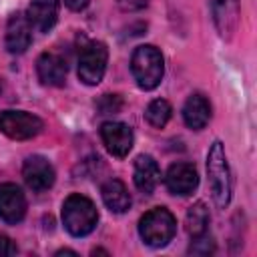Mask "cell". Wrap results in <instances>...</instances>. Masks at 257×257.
I'll return each mask as SVG.
<instances>
[{"label": "cell", "mask_w": 257, "mask_h": 257, "mask_svg": "<svg viewBox=\"0 0 257 257\" xmlns=\"http://www.w3.org/2000/svg\"><path fill=\"white\" fill-rule=\"evenodd\" d=\"M209 209L205 203H195L189 207L187 211V217H185V225H187V231L191 237H199V235H205L207 233V227H209Z\"/></svg>", "instance_id": "obj_18"}, {"label": "cell", "mask_w": 257, "mask_h": 257, "mask_svg": "<svg viewBox=\"0 0 257 257\" xmlns=\"http://www.w3.org/2000/svg\"><path fill=\"white\" fill-rule=\"evenodd\" d=\"M36 74L42 84L62 86L66 80V62L56 52H42L36 60Z\"/></svg>", "instance_id": "obj_12"}, {"label": "cell", "mask_w": 257, "mask_h": 257, "mask_svg": "<svg viewBox=\"0 0 257 257\" xmlns=\"http://www.w3.org/2000/svg\"><path fill=\"white\" fill-rule=\"evenodd\" d=\"M215 26L223 38H231L239 20V0H209Z\"/></svg>", "instance_id": "obj_14"}, {"label": "cell", "mask_w": 257, "mask_h": 257, "mask_svg": "<svg viewBox=\"0 0 257 257\" xmlns=\"http://www.w3.org/2000/svg\"><path fill=\"white\" fill-rule=\"evenodd\" d=\"M44 122L26 110H2L0 112V131L14 139V141H26L36 137L42 131Z\"/></svg>", "instance_id": "obj_6"}, {"label": "cell", "mask_w": 257, "mask_h": 257, "mask_svg": "<svg viewBox=\"0 0 257 257\" xmlns=\"http://www.w3.org/2000/svg\"><path fill=\"white\" fill-rule=\"evenodd\" d=\"M211 118V104L203 94H191L183 106V120L189 128L201 131Z\"/></svg>", "instance_id": "obj_16"}, {"label": "cell", "mask_w": 257, "mask_h": 257, "mask_svg": "<svg viewBox=\"0 0 257 257\" xmlns=\"http://www.w3.org/2000/svg\"><path fill=\"white\" fill-rule=\"evenodd\" d=\"M106 60H108V50L104 42H88L78 56V78L88 84L94 86L102 80L104 70H106Z\"/></svg>", "instance_id": "obj_5"}, {"label": "cell", "mask_w": 257, "mask_h": 257, "mask_svg": "<svg viewBox=\"0 0 257 257\" xmlns=\"http://www.w3.org/2000/svg\"><path fill=\"white\" fill-rule=\"evenodd\" d=\"M213 251H215V243H213L211 237H207V233L199 235V237H193L189 253H193V255H211Z\"/></svg>", "instance_id": "obj_20"}, {"label": "cell", "mask_w": 257, "mask_h": 257, "mask_svg": "<svg viewBox=\"0 0 257 257\" xmlns=\"http://www.w3.org/2000/svg\"><path fill=\"white\" fill-rule=\"evenodd\" d=\"M22 177H24V183L28 185V189H32L34 193H42L54 185L56 175H54V167L44 157L32 155L24 161Z\"/></svg>", "instance_id": "obj_8"}, {"label": "cell", "mask_w": 257, "mask_h": 257, "mask_svg": "<svg viewBox=\"0 0 257 257\" xmlns=\"http://www.w3.org/2000/svg\"><path fill=\"white\" fill-rule=\"evenodd\" d=\"M26 215V197L14 183L0 185V219L4 223L16 225Z\"/></svg>", "instance_id": "obj_9"}, {"label": "cell", "mask_w": 257, "mask_h": 257, "mask_svg": "<svg viewBox=\"0 0 257 257\" xmlns=\"http://www.w3.org/2000/svg\"><path fill=\"white\" fill-rule=\"evenodd\" d=\"M104 205L112 213H124L131 207V193L120 179H108L100 189Z\"/></svg>", "instance_id": "obj_17"}, {"label": "cell", "mask_w": 257, "mask_h": 257, "mask_svg": "<svg viewBox=\"0 0 257 257\" xmlns=\"http://www.w3.org/2000/svg\"><path fill=\"white\" fill-rule=\"evenodd\" d=\"M131 70L137 80V84L143 90H153L161 84L165 64H163V54L157 46L153 44H141L135 48L133 58H131Z\"/></svg>", "instance_id": "obj_2"}, {"label": "cell", "mask_w": 257, "mask_h": 257, "mask_svg": "<svg viewBox=\"0 0 257 257\" xmlns=\"http://www.w3.org/2000/svg\"><path fill=\"white\" fill-rule=\"evenodd\" d=\"M88 2H90V0H64V4H66L70 10H74V12L84 10V8L88 6Z\"/></svg>", "instance_id": "obj_24"}, {"label": "cell", "mask_w": 257, "mask_h": 257, "mask_svg": "<svg viewBox=\"0 0 257 257\" xmlns=\"http://www.w3.org/2000/svg\"><path fill=\"white\" fill-rule=\"evenodd\" d=\"M118 6L122 10H141L147 6V0H118Z\"/></svg>", "instance_id": "obj_23"}, {"label": "cell", "mask_w": 257, "mask_h": 257, "mask_svg": "<svg viewBox=\"0 0 257 257\" xmlns=\"http://www.w3.org/2000/svg\"><path fill=\"white\" fill-rule=\"evenodd\" d=\"M165 185L173 195H191L199 185L197 169L191 163H175L165 175Z\"/></svg>", "instance_id": "obj_11"}, {"label": "cell", "mask_w": 257, "mask_h": 257, "mask_svg": "<svg viewBox=\"0 0 257 257\" xmlns=\"http://www.w3.org/2000/svg\"><path fill=\"white\" fill-rule=\"evenodd\" d=\"M56 255H76V251H70V249H60V251H56Z\"/></svg>", "instance_id": "obj_25"}, {"label": "cell", "mask_w": 257, "mask_h": 257, "mask_svg": "<svg viewBox=\"0 0 257 257\" xmlns=\"http://www.w3.org/2000/svg\"><path fill=\"white\" fill-rule=\"evenodd\" d=\"M133 181H135V187L145 195H151L157 189V185L161 181V169L151 155H139L137 157Z\"/></svg>", "instance_id": "obj_13"}, {"label": "cell", "mask_w": 257, "mask_h": 257, "mask_svg": "<svg viewBox=\"0 0 257 257\" xmlns=\"http://www.w3.org/2000/svg\"><path fill=\"white\" fill-rule=\"evenodd\" d=\"M207 175L213 201L219 209H225L231 201V173L227 165L225 147L221 141H215L207 155Z\"/></svg>", "instance_id": "obj_1"}, {"label": "cell", "mask_w": 257, "mask_h": 257, "mask_svg": "<svg viewBox=\"0 0 257 257\" xmlns=\"http://www.w3.org/2000/svg\"><path fill=\"white\" fill-rule=\"evenodd\" d=\"M100 139L112 157H126L133 149V131L128 124L118 120H106L100 126Z\"/></svg>", "instance_id": "obj_7"}, {"label": "cell", "mask_w": 257, "mask_h": 257, "mask_svg": "<svg viewBox=\"0 0 257 257\" xmlns=\"http://www.w3.org/2000/svg\"><path fill=\"white\" fill-rule=\"evenodd\" d=\"M0 90H2V86H0Z\"/></svg>", "instance_id": "obj_26"}, {"label": "cell", "mask_w": 257, "mask_h": 257, "mask_svg": "<svg viewBox=\"0 0 257 257\" xmlns=\"http://www.w3.org/2000/svg\"><path fill=\"white\" fill-rule=\"evenodd\" d=\"M26 16L32 28L38 32H48L58 18V0H30Z\"/></svg>", "instance_id": "obj_15"}, {"label": "cell", "mask_w": 257, "mask_h": 257, "mask_svg": "<svg viewBox=\"0 0 257 257\" xmlns=\"http://www.w3.org/2000/svg\"><path fill=\"white\" fill-rule=\"evenodd\" d=\"M120 106H122V100L118 94H102L100 100L96 102V108L100 110V114H110V112L114 114L120 110Z\"/></svg>", "instance_id": "obj_21"}, {"label": "cell", "mask_w": 257, "mask_h": 257, "mask_svg": "<svg viewBox=\"0 0 257 257\" xmlns=\"http://www.w3.org/2000/svg\"><path fill=\"white\" fill-rule=\"evenodd\" d=\"M98 221V213L94 203L84 195H70L62 205V223L66 231L74 237L88 235Z\"/></svg>", "instance_id": "obj_3"}, {"label": "cell", "mask_w": 257, "mask_h": 257, "mask_svg": "<svg viewBox=\"0 0 257 257\" xmlns=\"http://www.w3.org/2000/svg\"><path fill=\"white\" fill-rule=\"evenodd\" d=\"M171 104L165 100V98H155L149 106H147V110H145V118H147V122L151 124V126H155V128H163L167 122H169V118H171Z\"/></svg>", "instance_id": "obj_19"}, {"label": "cell", "mask_w": 257, "mask_h": 257, "mask_svg": "<svg viewBox=\"0 0 257 257\" xmlns=\"http://www.w3.org/2000/svg\"><path fill=\"white\" fill-rule=\"evenodd\" d=\"M16 245L10 237L6 235H0V257H6V255H16Z\"/></svg>", "instance_id": "obj_22"}, {"label": "cell", "mask_w": 257, "mask_h": 257, "mask_svg": "<svg viewBox=\"0 0 257 257\" xmlns=\"http://www.w3.org/2000/svg\"><path fill=\"white\" fill-rule=\"evenodd\" d=\"M177 231L173 213L165 207H155L145 213L139 221V235L149 247H165Z\"/></svg>", "instance_id": "obj_4"}, {"label": "cell", "mask_w": 257, "mask_h": 257, "mask_svg": "<svg viewBox=\"0 0 257 257\" xmlns=\"http://www.w3.org/2000/svg\"><path fill=\"white\" fill-rule=\"evenodd\" d=\"M32 42V24L26 12H14L6 26V48L12 54L24 52Z\"/></svg>", "instance_id": "obj_10"}]
</instances>
